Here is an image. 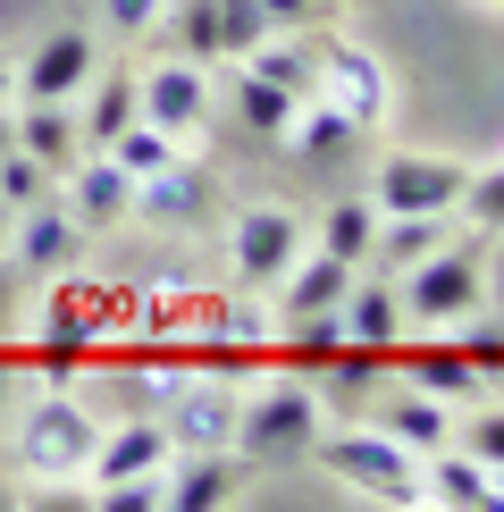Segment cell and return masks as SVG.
<instances>
[{
	"mask_svg": "<svg viewBox=\"0 0 504 512\" xmlns=\"http://www.w3.org/2000/svg\"><path fill=\"white\" fill-rule=\"evenodd\" d=\"M168 462V429L152 412H126L110 437H93V462H84V479L93 487H110V479H143V471H160Z\"/></svg>",
	"mask_w": 504,
	"mask_h": 512,
	"instance_id": "cell-16",
	"label": "cell"
},
{
	"mask_svg": "<svg viewBox=\"0 0 504 512\" xmlns=\"http://www.w3.org/2000/svg\"><path fill=\"white\" fill-rule=\"evenodd\" d=\"M210 17H219V59H244V51H261L278 34L261 0H210Z\"/></svg>",
	"mask_w": 504,
	"mask_h": 512,
	"instance_id": "cell-30",
	"label": "cell"
},
{
	"mask_svg": "<svg viewBox=\"0 0 504 512\" xmlns=\"http://www.w3.org/2000/svg\"><path fill=\"white\" fill-rule=\"evenodd\" d=\"M9 93H17V59L0 51V101H9Z\"/></svg>",
	"mask_w": 504,
	"mask_h": 512,
	"instance_id": "cell-40",
	"label": "cell"
},
{
	"mask_svg": "<svg viewBox=\"0 0 504 512\" xmlns=\"http://www.w3.org/2000/svg\"><path fill=\"white\" fill-rule=\"evenodd\" d=\"M303 252V219H294L286 202H252L236 210V227H227V261H236V286H278V269Z\"/></svg>",
	"mask_w": 504,
	"mask_h": 512,
	"instance_id": "cell-6",
	"label": "cell"
},
{
	"mask_svg": "<svg viewBox=\"0 0 504 512\" xmlns=\"http://www.w3.org/2000/svg\"><path fill=\"white\" fill-rule=\"evenodd\" d=\"M126 126H135V76L93 68V101H84V118H76L84 152H101V143H110V135H126Z\"/></svg>",
	"mask_w": 504,
	"mask_h": 512,
	"instance_id": "cell-24",
	"label": "cell"
},
{
	"mask_svg": "<svg viewBox=\"0 0 504 512\" xmlns=\"http://www.w3.org/2000/svg\"><path fill=\"white\" fill-rule=\"evenodd\" d=\"M101 68V51H93V34H51V42H34V59H17V93L26 101H76L84 84H93Z\"/></svg>",
	"mask_w": 504,
	"mask_h": 512,
	"instance_id": "cell-11",
	"label": "cell"
},
{
	"mask_svg": "<svg viewBox=\"0 0 504 512\" xmlns=\"http://www.w3.org/2000/svg\"><path fill=\"white\" fill-rule=\"evenodd\" d=\"M370 236H378V202H370V194L328 202V219H320V252H336V261L362 269V261H370Z\"/></svg>",
	"mask_w": 504,
	"mask_h": 512,
	"instance_id": "cell-28",
	"label": "cell"
},
{
	"mask_svg": "<svg viewBox=\"0 0 504 512\" xmlns=\"http://www.w3.org/2000/svg\"><path fill=\"white\" fill-rule=\"evenodd\" d=\"M320 387L311 378H269V387H252L236 403V454L244 462H303L311 454V437H320Z\"/></svg>",
	"mask_w": 504,
	"mask_h": 512,
	"instance_id": "cell-3",
	"label": "cell"
},
{
	"mask_svg": "<svg viewBox=\"0 0 504 512\" xmlns=\"http://www.w3.org/2000/svg\"><path fill=\"white\" fill-rule=\"evenodd\" d=\"M17 152H34L42 168H68L76 152H84V135H76V110L68 101H26V110H17Z\"/></svg>",
	"mask_w": 504,
	"mask_h": 512,
	"instance_id": "cell-22",
	"label": "cell"
},
{
	"mask_svg": "<svg viewBox=\"0 0 504 512\" xmlns=\"http://www.w3.org/2000/svg\"><path fill=\"white\" fill-rule=\"evenodd\" d=\"M378 429L395 445H412V454H437V445H454V403L429 387H404L395 403H378Z\"/></svg>",
	"mask_w": 504,
	"mask_h": 512,
	"instance_id": "cell-20",
	"label": "cell"
},
{
	"mask_svg": "<svg viewBox=\"0 0 504 512\" xmlns=\"http://www.w3.org/2000/svg\"><path fill=\"white\" fill-rule=\"evenodd\" d=\"M454 345H462V361H471L479 378H504V328H496V319H479V311H471Z\"/></svg>",
	"mask_w": 504,
	"mask_h": 512,
	"instance_id": "cell-34",
	"label": "cell"
},
{
	"mask_svg": "<svg viewBox=\"0 0 504 512\" xmlns=\"http://www.w3.org/2000/svg\"><path fill=\"white\" fill-rule=\"evenodd\" d=\"M336 328H345V345H378V353H395V345H404V303H395V277L353 269L345 303H336Z\"/></svg>",
	"mask_w": 504,
	"mask_h": 512,
	"instance_id": "cell-15",
	"label": "cell"
},
{
	"mask_svg": "<svg viewBox=\"0 0 504 512\" xmlns=\"http://www.w3.org/2000/svg\"><path fill=\"white\" fill-rule=\"evenodd\" d=\"M101 152H110L126 177H152V168H168V160H177V135H168V126H152V118H135L126 135H110V143H101Z\"/></svg>",
	"mask_w": 504,
	"mask_h": 512,
	"instance_id": "cell-29",
	"label": "cell"
},
{
	"mask_svg": "<svg viewBox=\"0 0 504 512\" xmlns=\"http://www.w3.org/2000/svg\"><path fill=\"white\" fill-rule=\"evenodd\" d=\"M320 101H336L353 126H370L387 118V68L362 51V42H320Z\"/></svg>",
	"mask_w": 504,
	"mask_h": 512,
	"instance_id": "cell-10",
	"label": "cell"
},
{
	"mask_svg": "<svg viewBox=\"0 0 504 512\" xmlns=\"http://www.w3.org/2000/svg\"><path fill=\"white\" fill-rule=\"evenodd\" d=\"M294 126H303V135H294V143H303V160H311V168L345 160V152H353V135H362V126H353L345 110H336V101H320V93H311L303 110H294Z\"/></svg>",
	"mask_w": 504,
	"mask_h": 512,
	"instance_id": "cell-26",
	"label": "cell"
},
{
	"mask_svg": "<svg viewBox=\"0 0 504 512\" xmlns=\"http://www.w3.org/2000/svg\"><path fill=\"white\" fill-rule=\"evenodd\" d=\"M202 110H210V76H202V59H168V68L135 76V118L168 126V135H194Z\"/></svg>",
	"mask_w": 504,
	"mask_h": 512,
	"instance_id": "cell-12",
	"label": "cell"
},
{
	"mask_svg": "<svg viewBox=\"0 0 504 512\" xmlns=\"http://www.w3.org/2000/svg\"><path fill=\"white\" fill-rule=\"evenodd\" d=\"M202 210H210V177L177 152L168 168L135 177V210H126V219H143V227H202Z\"/></svg>",
	"mask_w": 504,
	"mask_h": 512,
	"instance_id": "cell-13",
	"label": "cell"
},
{
	"mask_svg": "<svg viewBox=\"0 0 504 512\" xmlns=\"http://www.w3.org/2000/svg\"><path fill=\"white\" fill-rule=\"evenodd\" d=\"M462 177H471L462 160L395 152V160L370 177V202H378V219H395V210H454V202H462Z\"/></svg>",
	"mask_w": 504,
	"mask_h": 512,
	"instance_id": "cell-7",
	"label": "cell"
},
{
	"mask_svg": "<svg viewBox=\"0 0 504 512\" xmlns=\"http://www.w3.org/2000/svg\"><path fill=\"white\" fill-rule=\"evenodd\" d=\"M278 370H294V378H320L336 353H345V328H336V311H311V319H286V336L278 345Z\"/></svg>",
	"mask_w": 504,
	"mask_h": 512,
	"instance_id": "cell-23",
	"label": "cell"
},
{
	"mask_svg": "<svg viewBox=\"0 0 504 512\" xmlns=\"http://www.w3.org/2000/svg\"><path fill=\"white\" fill-rule=\"evenodd\" d=\"M488 487H496V512H504V471H488Z\"/></svg>",
	"mask_w": 504,
	"mask_h": 512,
	"instance_id": "cell-42",
	"label": "cell"
},
{
	"mask_svg": "<svg viewBox=\"0 0 504 512\" xmlns=\"http://www.w3.org/2000/svg\"><path fill=\"white\" fill-rule=\"evenodd\" d=\"M261 9H269V26H278V34H303L311 17L328 9V0H261Z\"/></svg>",
	"mask_w": 504,
	"mask_h": 512,
	"instance_id": "cell-38",
	"label": "cell"
},
{
	"mask_svg": "<svg viewBox=\"0 0 504 512\" xmlns=\"http://www.w3.org/2000/svg\"><path fill=\"white\" fill-rule=\"evenodd\" d=\"M244 68H261L278 93L311 101V93H320V42H278V34H269L261 51H244Z\"/></svg>",
	"mask_w": 504,
	"mask_h": 512,
	"instance_id": "cell-25",
	"label": "cell"
},
{
	"mask_svg": "<svg viewBox=\"0 0 504 512\" xmlns=\"http://www.w3.org/2000/svg\"><path fill=\"white\" fill-rule=\"evenodd\" d=\"M311 462L336 479V487H353V496H370V504H420V454L412 445H395L387 429H362V420H345V429H320L311 437Z\"/></svg>",
	"mask_w": 504,
	"mask_h": 512,
	"instance_id": "cell-1",
	"label": "cell"
},
{
	"mask_svg": "<svg viewBox=\"0 0 504 512\" xmlns=\"http://www.w3.org/2000/svg\"><path fill=\"white\" fill-rule=\"evenodd\" d=\"M76 244H84V227L68 219V202H26L17 210V236H9V269L17 277H34V269H68L76 261Z\"/></svg>",
	"mask_w": 504,
	"mask_h": 512,
	"instance_id": "cell-14",
	"label": "cell"
},
{
	"mask_svg": "<svg viewBox=\"0 0 504 512\" xmlns=\"http://www.w3.org/2000/svg\"><path fill=\"white\" fill-rule=\"evenodd\" d=\"M404 328H462L471 311H488V252L479 244H437L429 261H412L395 277Z\"/></svg>",
	"mask_w": 504,
	"mask_h": 512,
	"instance_id": "cell-2",
	"label": "cell"
},
{
	"mask_svg": "<svg viewBox=\"0 0 504 512\" xmlns=\"http://www.w3.org/2000/svg\"><path fill=\"white\" fill-rule=\"evenodd\" d=\"M236 110H244L252 135H294V110H303V101L278 93V84H269L261 68H244V59H236Z\"/></svg>",
	"mask_w": 504,
	"mask_h": 512,
	"instance_id": "cell-27",
	"label": "cell"
},
{
	"mask_svg": "<svg viewBox=\"0 0 504 512\" xmlns=\"http://www.w3.org/2000/svg\"><path fill=\"white\" fill-rule=\"evenodd\" d=\"M51 168H42L34 152H17V143H9V152H0V210H26V202H42V194H51Z\"/></svg>",
	"mask_w": 504,
	"mask_h": 512,
	"instance_id": "cell-32",
	"label": "cell"
},
{
	"mask_svg": "<svg viewBox=\"0 0 504 512\" xmlns=\"http://www.w3.org/2000/svg\"><path fill=\"white\" fill-rule=\"evenodd\" d=\"M454 445H471V454L488 462V471H504V412H479V420H471V429H462Z\"/></svg>",
	"mask_w": 504,
	"mask_h": 512,
	"instance_id": "cell-37",
	"label": "cell"
},
{
	"mask_svg": "<svg viewBox=\"0 0 504 512\" xmlns=\"http://www.w3.org/2000/svg\"><path fill=\"white\" fill-rule=\"evenodd\" d=\"M101 512H168V462L160 471H143V479H110V487H93Z\"/></svg>",
	"mask_w": 504,
	"mask_h": 512,
	"instance_id": "cell-33",
	"label": "cell"
},
{
	"mask_svg": "<svg viewBox=\"0 0 504 512\" xmlns=\"http://www.w3.org/2000/svg\"><path fill=\"white\" fill-rule=\"evenodd\" d=\"M9 143H17V118H9V110H0V152H9Z\"/></svg>",
	"mask_w": 504,
	"mask_h": 512,
	"instance_id": "cell-41",
	"label": "cell"
},
{
	"mask_svg": "<svg viewBox=\"0 0 504 512\" xmlns=\"http://www.w3.org/2000/svg\"><path fill=\"white\" fill-rule=\"evenodd\" d=\"M437 244H454V210H395V219H378V236H370V261L378 277H404L412 261H429Z\"/></svg>",
	"mask_w": 504,
	"mask_h": 512,
	"instance_id": "cell-17",
	"label": "cell"
},
{
	"mask_svg": "<svg viewBox=\"0 0 504 512\" xmlns=\"http://www.w3.org/2000/svg\"><path fill=\"white\" fill-rule=\"evenodd\" d=\"M395 361H404V378L412 387H429V395H446V403H462V395H479L488 378L462 361V345L454 336H437V345H395Z\"/></svg>",
	"mask_w": 504,
	"mask_h": 512,
	"instance_id": "cell-21",
	"label": "cell"
},
{
	"mask_svg": "<svg viewBox=\"0 0 504 512\" xmlns=\"http://www.w3.org/2000/svg\"><path fill=\"white\" fill-rule=\"evenodd\" d=\"M93 437H101V420L84 412L76 395H34L26 403V420H17V462H26L34 479H84V462H93Z\"/></svg>",
	"mask_w": 504,
	"mask_h": 512,
	"instance_id": "cell-4",
	"label": "cell"
},
{
	"mask_svg": "<svg viewBox=\"0 0 504 512\" xmlns=\"http://www.w3.org/2000/svg\"><path fill=\"white\" fill-rule=\"evenodd\" d=\"M168 17V0H101V26L110 34H152Z\"/></svg>",
	"mask_w": 504,
	"mask_h": 512,
	"instance_id": "cell-35",
	"label": "cell"
},
{
	"mask_svg": "<svg viewBox=\"0 0 504 512\" xmlns=\"http://www.w3.org/2000/svg\"><path fill=\"white\" fill-rule=\"evenodd\" d=\"M353 286V261H336V252H294V261L278 269V319H311V311H336Z\"/></svg>",
	"mask_w": 504,
	"mask_h": 512,
	"instance_id": "cell-19",
	"label": "cell"
},
{
	"mask_svg": "<svg viewBox=\"0 0 504 512\" xmlns=\"http://www.w3.org/2000/svg\"><path fill=\"white\" fill-rule=\"evenodd\" d=\"M454 219H471L479 236H504V160H496V168H471V177H462Z\"/></svg>",
	"mask_w": 504,
	"mask_h": 512,
	"instance_id": "cell-31",
	"label": "cell"
},
{
	"mask_svg": "<svg viewBox=\"0 0 504 512\" xmlns=\"http://www.w3.org/2000/svg\"><path fill=\"white\" fill-rule=\"evenodd\" d=\"M17 319V269H0V328Z\"/></svg>",
	"mask_w": 504,
	"mask_h": 512,
	"instance_id": "cell-39",
	"label": "cell"
},
{
	"mask_svg": "<svg viewBox=\"0 0 504 512\" xmlns=\"http://www.w3.org/2000/svg\"><path fill=\"white\" fill-rule=\"evenodd\" d=\"M420 504H446V512H496L488 462H479L471 445H437V454H420Z\"/></svg>",
	"mask_w": 504,
	"mask_h": 512,
	"instance_id": "cell-18",
	"label": "cell"
},
{
	"mask_svg": "<svg viewBox=\"0 0 504 512\" xmlns=\"http://www.w3.org/2000/svg\"><path fill=\"white\" fill-rule=\"evenodd\" d=\"M59 202H68V219L84 236H101V227H118L126 210H135V177H126L110 152H76L59 168Z\"/></svg>",
	"mask_w": 504,
	"mask_h": 512,
	"instance_id": "cell-8",
	"label": "cell"
},
{
	"mask_svg": "<svg viewBox=\"0 0 504 512\" xmlns=\"http://www.w3.org/2000/svg\"><path fill=\"white\" fill-rule=\"evenodd\" d=\"M236 378L202 370V378H168L152 420L168 429V454H202V445H236Z\"/></svg>",
	"mask_w": 504,
	"mask_h": 512,
	"instance_id": "cell-5",
	"label": "cell"
},
{
	"mask_svg": "<svg viewBox=\"0 0 504 512\" xmlns=\"http://www.w3.org/2000/svg\"><path fill=\"white\" fill-rule=\"evenodd\" d=\"M252 462L236 445H202V454H168V512H227L244 504Z\"/></svg>",
	"mask_w": 504,
	"mask_h": 512,
	"instance_id": "cell-9",
	"label": "cell"
},
{
	"mask_svg": "<svg viewBox=\"0 0 504 512\" xmlns=\"http://www.w3.org/2000/svg\"><path fill=\"white\" fill-rule=\"evenodd\" d=\"M185 59H219V17H210V0H185Z\"/></svg>",
	"mask_w": 504,
	"mask_h": 512,
	"instance_id": "cell-36",
	"label": "cell"
}]
</instances>
